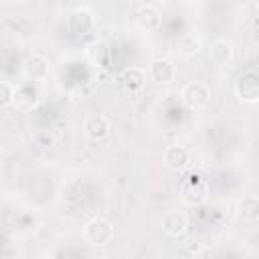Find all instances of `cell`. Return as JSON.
Here are the masks:
<instances>
[{"label":"cell","mask_w":259,"mask_h":259,"mask_svg":"<svg viewBox=\"0 0 259 259\" xmlns=\"http://www.w3.org/2000/svg\"><path fill=\"white\" fill-rule=\"evenodd\" d=\"M67 22H69V28H71L73 32L81 34V32H87V30L93 26L95 18H93V14H91L87 8H75V10L69 14Z\"/></svg>","instance_id":"12"},{"label":"cell","mask_w":259,"mask_h":259,"mask_svg":"<svg viewBox=\"0 0 259 259\" xmlns=\"http://www.w3.org/2000/svg\"><path fill=\"white\" fill-rule=\"evenodd\" d=\"M12 95H14V87L6 81H0V109L12 105Z\"/></svg>","instance_id":"18"},{"label":"cell","mask_w":259,"mask_h":259,"mask_svg":"<svg viewBox=\"0 0 259 259\" xmlns=\"http://www.w3.org/2000/svg\"><path fill=\"white\" fill-rule=\"evenodd\" d=\"M182 198L188 204H200L206 198V184L200 176H190V180L182 188Z\"/></svg>","instance_id":"10"},{"label":"cell","mask_w":259,"mask_h":259,"mask_svg":"<svg viewBox=\"0 0 259 259\" xmlns=\"http://www.w3.org/2000/svg\"><path fill=\"white\" fill-rule=\"evenodd\" d=\"M235 95L239 101L255 105L259 101V75L255 71H245L235 83Z\"/></svg>","instance_id":"3"},{"label":"cell","mask_w":259,"mask_h":259,"mask_svg":"<svg viewBox=\"0 0 259 259\" xmlns=\"http://www.w3.org/2000/svg\"><path fill=\"white\" fill-rule=\"evenodd\" d=\"M40 101V91H38V85L36 83H30V81H24L20 83L16 89H14V95H12V105L18 109V111H32Z\"/></svg>","instance_id":"4"},{"label":"cell","mask_w":259,"mask_h":259,"mask_svg":"<svg viewBox=\"0 0 259 259\" xmlns=\"http://www.w3.org/2000/svg\"><path fill=\"white\" fill-rule=\"evenodd\" d=\"M148 77L154 81V83H160V85H168L176 79V65L170 61V59H164V57H156L150 61L148 65Z\"/></svg>","instance_id":"5"},{"label":"cell","mask_w":259,"mask_h":259,"mask_svg":"<svg viewBox=\"0 0 259 259\" xmlns=\"http://www.w3.org/2000/svg\"><path fill=\"white\" fill-rule=\"evenodd\" d=\"M180 99L188 109H202L210 101V87L202 81H190L182 87Z\"/></svg>","instance_id":"1"},{"label":"cell","mask_w":259,"mask_h":259,"mask_svg":"<svg viewBox=\"0 0 259 259\" xmlns=\"http://www.w3.org/2000/svg\"><path fill=\"white\" fill-rule=\"evenodd\" d=\"M87 59L95 65V67H103L105 63H107V59H109V49H107V45L103 42V40H93L89 47H87Z\"/></svg>","instance_id":"15"},{"label":"cell","mask_w":259,"mask_h":259,"mask_svg":"<svg viewBox=\"0 0 259 259\" xmlns=\"http://www.w3.org/2000/svg\"><path fill=\"white\" fill-rule=\"evenodd\" d=\"M119 83H121V87H123L125 91H130V93L140 91V89L144 87V83H146V71L140 69V67H127V69L121 71Z\"/></svg>","instance_id":"11"},{"label":"cell","mask_w":259,"mask_h":259,"mask_svg":"<svg viewBox=\"0 0 259 259\" xmlns=\"http://www.w3.org/2000/svg\"><path fill=\"white\" fill-rule=\"evenodd\" d=\"M190 162V152L184 146H168L164 152V164L172 170H180Z\"/></svg>","instance_id":"13"},{"label":"cell","mask_w":259,"mask_h":259,"mask_svg":"<svg viewBox=\"0 0 259 259\" xmlns=\"http://www.w3.org/2000/svg\"><path fill=\"white\" fill-rule=\"evenodd\" d=\"M208 59H210L212 65L225 67V65L231 63V59H233V45H231L229 40H225V38L212 40L210 47H208Z\"/></svg>","instance_id":"9"},{"label":"cell","mask_w":259,"mask_h":259,"mask_svg":"<svg viewBox=\"0 0 259 259\" xmlns=\"http://www.w3.org/2000/svg\"><path fill=\"white\" fill-rule=\"evenodd\" d=\"M162 229L170 237H176V239L178 237H184L186 231H188V219L180 210H168L162 217Z\"/></svg>","instance_id":"8"},{"label":"cell","mask_w":259,"mask_h":259,"mask_svg":"<svg viewBox=\"0 0 259 259\" xmlns=\"http://www.w3.org/2000/svg\"><path fill=\"white\" fill-rule=\"evenodd\" d=\"M176 51L182 55V57H194L198 51H200V38L192 32H186L178 38L176 42Z\"/></svg>","instance_id":"16"},{"label":"cell","mask_w":259,"mask_h":259,"mask_svg":"<svg viewBox=\"0 0 259 259\" xmlns=\"http://www.w3.org/2000/svg\"><path fill=\"white\" fill-rule=\"evenodd\" d=\"M83 237L89 245H95V247L107 245L113 239V225L103 217H95L85 225Z\"/></svg>","instance_id":"2"},{"label":"cell","mask_w":259,"mask_h":259,"mask_svg":"<svg viewBox=\"0 0 259 259\" xmlns=\"http://www.w3.org/2000/svg\"><path fill=\"white\" fill-rule=\"evenodd\" d=\"M134 16L144 28H156L160 24V12L152 4H136Z\"/></svg>","instance_id":"14"},{"label":"cell","mask_w":259,"mask_h":259,"mask_svg":"<svg viewBox=\"0 0 259 259\" xmlns=\"http://www.w3.org/2000/svg\"><path fill=\"white\" fill-rule=\"evenodd\" d=\"M239 210H241L243 219L255 221V219L259 217V200H257V196H253V194L245 196V198L239 202Z\"/></svg>","instance_id":"17"},{"label":"cell","mask_w":259,"mask_h":259,"mask_svg":"<svg viewBox=\"0 0 259 259\" xmlns=\"http://www.w3.org/2000/svg\"><path fill=\"white\" fill-rule=\"evenodd\" d=\"M109 132H111V123H109V119H107L105 115H101V113H91V115H87L85 121H83V134H85L89 140H93V142L105 140V138L109 136Z\"/></svg>","instance_id":"6"},{"label":"cell","mask_w":259,"mask_h":259,"mask_svg":"<svg viewBox=\"0 0 259 259\" xmlns=\"http://www.w3.org/2000/svg\"><path fill=\"white\" fill-rule=\"evenodd\" d=\"M22 73L26 77V81L30 83H36V81H45L47 75H49V61L38 55V53H32L26 57L24 65H22Z\"/></svg>","instance_id":"7"}]
</instances>
